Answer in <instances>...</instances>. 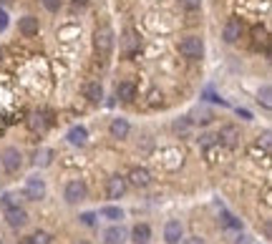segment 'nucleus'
Here are the masks:
<instances>
[{
    "mask_svg": "<svg viewBox=\"0 0 272 244\" xmlns=\"http://www.w3.org/2000/svg\"><path fill=\"white\" fill-rule=\"evenodd\" d=\"M33 164H36V166H43V169L51 166V164H53V151H51V149H38V151L33 154Z\"/></svg>",
    "mask_w": 272,
    "mask_h": 244,
    "instance_id": "nucleus-19",
    "label": "nucleus"
},
{
    "mask_svg": "<svg viewBox=\"0 0 272 244\" xmlns=\"http://www.w3.org/2000/svg\"><path fill=\"white\" fill-rule=\"evenodd\" d=\"M101 217H106L109 222H121V219H124V212H121L119 206H111V204H109V206L101 209Z\"/></svg>",
    "mask_w": 272,
    "mask_h": 244,
    "instance_id": "nucleus-20",
    "label": "nucleus"
},
{
    "mask_svg": "<svg viewBox=\"0 0 272 244\" xmlns=\"http://www.w3.org/2000/svg\"><path fill=\"white\" fill-rule=\"evenodd\" d=\"M240 36H242V23H240L237 18L227 20V25H224V30H222L224 43H237V41H240Z\"/></svg>",
    "mask_w": 272,
    "mask_h": 244,
    "instance_id": "nucleus-11",
    "label": "nucleus"
},
{
    "mask_svg": "<svg viewBox=\"0 0 272 244\" xmlns=\"http://www.w3.org/2000/svg\"><path fill=\"white\" fill-rule=\"evenodd\" d=\"M124 48H126V51H134V48H136V36L131 33V30L124 36Z\"/></svg>",
    "mask_w": 272,
    "mask_h": 244,
    "instance_id": "nucleus-29",
    "label": "nucleus"
},
{
    "mask_svg": "<svg viewBox=\"0 0 272 244\" xmlns=\"http://www.w3.org/2000/svg\"><path fill=\"white\" fill-rule=\"evenodd\" d=\"M0 63H3V48H0Z\"/></svg>",
    "mask_w": 272,
    "mask_h": 244,
    "instance_id": "nucleus-35",
    "label": "nucleus"
},
{
    "mask_svg": "<svg viewBox=\"0 0 272 244\" xmlns=\"http://www.w3.org/2000/svg\"><path fill=\"white\" fill-rule=\"evenodd\" d=\"M93 48H96V53L98 56H109L111 51H114V30L111 28H98L96 33H93Z\"/></svg>",
    "mask_w": 272,
    "mask_h": 244,
    "instance_id": "nucleus-2",
    "label": "nucleus"
},
{
    "mask_svg": "<svg viewBox=\"0 0 272 244\" xmlns=\"http://www.w3.org/2000/svg\"><path fill=\"white\" fill-rule=\"evenodd\" d=\"M129 131H131V126H129V121L126 119H114L111 121V126H109V133L114 136V138H126L129 136Z\"/></svg>",
    "mask_w": 272,
    "mask_h": 244,
    "instance_id": "nucleus-13",
    "label": "nucleus"
},
{
    "mask_svg": "<svg viewBox=\"0 0 272 244\" xmlns=\"http://www.w3.org/2000/svg\"><path fill=\"white\" fill-rule=\"evenodd\" d=\"M0 3H3V5H5V3H10V0H0Z\"/></svg>",
    "mask_w": 272,
    "mask_h": 244,
    "instance_id": "nucleus-36",
    "label": "nucleus"
},
{
    "mask_svg": "<svg viewBox=\"0 0 272 244\" xmlns=\"http://www.w3.org/2000/svg\"><path fill=\"white\" fill-rule=\"evenodd\" d=\"M76 3H81V5H86V3H91V0H76Z\"/></svg>",
    "mask_w": 272,
    "mask_h": 244,
    "instance_id": "nucleus-34",
    "label": "nucleus"
},
{
    "mask_svg": "<svg viewBox=\"0 0 272 244\" xmlns=\"http://www.w3.org/2000/svg\"><path fill=\"white\" fill-rule=\"evenodd\" d=\"M0 161H3V169H5L8 174H15V171H20V166H23V154H20L15 146H8V149H3Z\"/></svg>",
    "mask_w": 272,
    "mask_h": 244,
    "instance_id": "nucleus-3",
    "label": "nucleus"
},
{
    "mask_svg": "<svg viewBox=\"0 0 272 244\" xmlns=\"http://www.w3.org/2000/svg\"><path fill=\"white\" fill-rule=\"evenodd\" d=\"M179 5H182L184 10L194 13V10H199V8H202V0H179Z\"/></svg>",
    "mask_w": 272,
    "mask_h": 244,
    "instance_id": "nucleus-27",
    "label": "nucleus"
},
{
    "mask_svg": "<svg viewBox=\"0 0 272 244\" xmlns=\"http://www.w3.org/2000/svg\"><path fill=\"white\" fill-rule=\"evenodd\" d=\"M184 244H204V239H202V237H187V239H184Z\"/></svg>",
    "mask_w": 272,
    "mask_h": 244,
    "instance_id": "nucleus-32",
    "label": "nucleus"
},
{
    "mask_svg": "<svg viewBox=\"0 0 272 244\" xmlns=\"http://www.w3.org/2000/svg\"><path fill=\"white\" fill-rule=\"evenodd\" d=\"M126 189H129V182H126V177H111L109 184H106V196L109 199H121L124 194H126Z\"/></svg>",
    "mask_w": 272,
    "mask_h": 244,
    "instance_id": "nucleus-6",
    "label": "nucleus"
},
{
    "mask_svg": "<svg viewBox=\"0 0 272 244\" xmlns=\"http://www.w3.org/2000/svg\"><path fill=\"white\" fill-rule=\"evenodd\" d=\"M164 239L166 244H179V239H184V227L179 219H169L164 227Z\"/></svg>",
    "mask_w": 272,
    "mask_h": 244,
    "instance_id": "nucleus-9",
    "label": "nucleus"
},
{
    "mask_svg": "<svg viewBox=\"0 0 272 244\" xmlns=\"http://www.w3.org/2000/svg\"><path fill=\"white\" fill-rule=\"evenodd\" d=\"M5 222H8L13 229H20V227L28 224V212H25L23 206H10V209H5Z\"/></svg>",
    "mask_w": 272,
    "mask_h": 244,
    "instance_id": "nucleus-7",
    "label": "nucleus"
},
{
    "mask_svg": "<svg viewBox=\"0 0 272 244\" xmlns=\"http://www.w3.org/2000/svg\"><path fill=\"white\" fill-rule=\"evenodd\" d=\"M28 126H30L33 131H46V128H48V123L43 121V116H38V114H36V116H30Z\"/></svg>",
    "mask_w": 272,
    "mask_h": 244,
    "instance_id": "nucleus-23",
    "label": "nucleus"
},
{
    "mask_svg": "<svg viewBox=\"0 0 272 244\" xmlns=\"http://www.w3.org/2000/svg\"><path fill=\"white\" fill-rule=\"evenodd\" d=\"M116 96L121 98V101H134L136 96V86L131 81H121L119 86H116Z\"/></svg>",
    "mask_w": 272,
    "mask_h": 244,
    "instance_id": "nucleus-17",
    "label": "nucleus"
},
{
    "mask_svg": "<svg viewBox=\"0 0 272 244\" xmlns=\"http://www.w3.org/2000/svg\"><path fill=\"white\" fill-rule=\"evenodd\" d=\"M43 8L51 10V13H56V10L61 8V0H43Z\"/></svg>",
    "mask_w": 272,
    "mask_h": 244,
    "instance_id": "nucleus-30",
    "label": "nucleus"
},
{
    "mask_svg": "<svg viewBox=\"0 0 272 244\" xmlns=\"http://www.w3.org/2000/svg\"><path fill=\"white\" fill-rule=\"evenodd\" d=\"M222 144H227V146H237V138H240V133H237V128L234 126H224L222 131H219V136H217Z\"/></svg>",
    "mask_w": 272,
    "mask_h": 244,
    "instance_id": "nucleus-18",
    "label": "nucleus"
},
{
    "mask_svg": "<svg viewBox=\"0 0 272 244\" xmlns=\"http://www.w3.org/2000/svg\"><path fill=\"white\" fill-rule=\"evenodd\" d=\"M131 239H134V244H149V239H151L149 224H136L131 229Z\"/></svg>",
    "mask_w": 272,
    "mask_h": 244,
    "instance_id": "nucleus-16",
    "label": "nucleus"
},
{
    "mask_svg": "<svg viewBox=\"0 0 272 244\" xmlns=\"http://www.w3.org/2000/svg\"><path fill=\"white\" fill-rule=\"evenodd\" d=\"M214 144H219V138H217L214 133H204L202 138H199V146H202V149H209V146H214Z\"/></svg>",
    "mask_w": 272,
    "mask_h": 244,
    "instance_id": "nucleus-26",
    "label": "nucleus"
},
{
    "mask_svg": "<svg viewBox=\"0 0 272 244\" xmlns=\"http://www.w3.org/2000/svg\"><path fill=\"white\" fill-rule=\"evenodd\" d=\"M270 131H265V133H262V146H265V149H267V151H270Z\"/></svg>",
    "mask_w": 272,
    "mask_h": 244,
    "instance_id": "nucleus-31",
    "label": "nucleus"
},
{
    "mask_svg": "<svg viewBox=\"0 0 272 244\" xmlns=\"http://www.w3.org/2000/svg\"><path fill=\"white\" fill-rule=\"evenodd\" d=\"M66 138H68V144H73V146H83L88 141V131L83 126H73L66 133Z\"/></svg>",
    "mask_w": 272,
    "mask_h": 244,
    "instance_id": "nucleus-15",
    "label": "nucleus"
},
{
    "mask_svg": "<svg viewBox=\"0 0 272 244\" xmlns=\"http://www.w3.org/2000/svg\"><path fill=\"white\" fill-rule=\"evenodd\" d=\"M30 244H51V234L48 232H36L30 237Z\"/></svg>",
    "mask_w": 272,
    "mask_h": 244,
    "instance_id": "nucleus-25",
    "label": "nucleus"
},
{
    "mask_svg": "<svg viewBox=\"0 0 272 244\" xmlns=\"http://www.w3.org/2000/svg\"><path fill=\"white\" fill-rule=\"evenodd\" d=\"M179 53H182L184 58H192V61L202 58V53H204L202 38H199V36H187V38H182V41H179Z\"/></svg>",
    "mask_w": 272,
    "mask_h": 244,
    "instance_id": "nucleus-1",
    "label": "nucleus"
},
{
    "mask_svg": "<svg viewBox=\"0 0 272 244\" xmlns=\"http://www.w3.org/2000/svg\"><path fill=\"white\" fill-rule=\"evenodd\" d=\"M18 30H20L25 38H33V36H38L41 23H38V18H36V15H25V18H20V20H18Z\"/></svg>",
    "mask_w": 272,
    "mask_h": 244,
    "instance_id": "nucleus-10",
    "label": "nucleus"
},
{
    "mask_svg": "<svg viewBox=\"0 0 272 244\" xmlns=\"http://www.w3.org/2000/svg\"><path fill=\"white\" fill-rule=\"evenodd\" d=\"M126 182L131 184V186H136V189H146V186L151 184V171L144 169V166H134V169L129 171Z\"/></svg>",
    "mask_w": 272,
    "mask_h": 244,
    "instance_id": "nucleus-8",
    "label": "nucleus"
},
{
    "mask_svg": "<svg viewBox=\"0 0 272 244\" xmlns=\"http://www.w3.org/2000/svg\"><path fill=\"white\" fill-rule=\"evenodd\" d=\"M0 244H3V242H0Z\"/></svg>",
    "mask_w": 272,
    "mask_h": 244,
    "instance_id": "nucleus-38",
    "label": "nucleus"
},
{
    "mask_svg": "<svg viewBox=\"0 0 272 244\" xmlns=\"http://www.w3.org/2000/svg\"><path fill=\"white\" fill-rule=\"evenodd\" d=\"M20 196H15V194H5L3 196V209H10V206H20Z\"/></svg>",
    "mask_w": 272,
    "mask_h": 244,
    "instance_id": "nucleus-24",
    "label": "nucleus"
},
{
    "mask_svg": "<svg viewBox=\"0 0 272 244\" xmlns=\"http://www.w3.org/2000/svg\"><path fill=\"white\" fill-rule=\"evenodd\" d=\"M5 25H8V15L0 10V30H5Z\"/></svg>",
    "mask_w": 272,
    "mask_h": 244,
    "instance_id": "nucleus-33",
    "label": "nucleus"
},
{
    "mask_svg": "<svg viewBox=\"0 0 272 244\" xmlns=\"http://www.w3.org/2000/svg\"><path fill=\"white\" fill-rule=\"evenodd\" d=\"M88 196V186L83 179H73V182L66 184V191H63V199H66L68 204H78V201H83Z\"/></svg>",
    "mask_w": 272,
    "mask_h": 244,
    "instance_id": "nucleus-4",
    "label": "nucleus"
},
{
    "mask_svg": "<svg viewBox=\"0 0 272 244\" xmlns=\"http://www.w3.org/2000/svg\"><path fill=\"white\" fill-rule=\"evenodd\" d=\"M46 182L41 179V177H28L25 179V189H23V194H25V199H30V201H41V199H46Z\"/></svg>",
    "mask_w": 272,
    "mask_h": 244,
    "instance_id": "nucleus-5",
    "label": "nucleus"
},
{
    "mask_svg": "<svg viewBox=\"0 0 272 244\" xmlns=\"http://www.w3.org/2000/svg\"><path fill=\"white\" fill-rule=\"evenodd\" d=\"M78 219H81L83 227H93V224H96V214H93V212H86V214H81Z\"/></svg>",
    "mask_w": 272,
    "mask_h": 244,
    "instance_id": "nucleus-28",
    "label": "nucleus"
},
{
    "mask_svg": "<svg viewBox=\"0 0 272 244\" xmlns=\"http://www.w3.org/2000/svg\"><path fill=\"white\" fill-rule=\"evenodd\" d=\"M124 242H126V229L114 222V227H109L104 232V244H124Z\"/></svg>",
    "mask_w": 272,
    "mask_h": 244,
    "instance_id": "nucleus-12",
    "label": "nucleus"
},
{
    "mask_svg": "<svg viewBox=\"0 0 272 244\" xmlns=\"http://www.w3.org/2000/svg\"><path fill=\"white\" fill-rule=\"evenodd\" d=\"M257 101H260L265 109H272V91H270V86H262V88H260V93H257Z\"/></svg>",
    "mask_w": 272,
    "mask_h": 244,
    "instance_id": "nucleus-22",
    "label": "nucleus"
},
{
    "mask_svg": "<svg viewBox=\"0 0 272 244\" xmlns=\"http://www.w3.org/2000/svg\"><path fill=\"white\" fill-rule=\"evenodd\" d=\"M76 244H88V242H76Z\"/></svg>",
    "mask_w": 272,
    "mask_h": 244,
    "instance_id": "nucleus-37",
    "label": "nucleus"
},
{
    "mask_svg": "<svg viewBox=\"0 0 272 244\" xmlns=\"http://www.w3.org/2000/svg\"><path fill=\"white\" fill-rule=\"evenodd\" d=\"M83 96H86L91 103H98V101L104 98V88H101V83H98V81H88L86 88H83Z\"/></svg>",
    "mask_w": 272,
    "mask_h": 244,
    "instance_id": "nucleus-14",
    "label": "nucleus"
},
{
    "mask_svg": "<svg viewBox=\"0 0 272 244\" xmlns=\"http://www.w3.org/2000/svg\"><path fill=\"white\" fill-rule=\"evenodd\" d=\"M222 227H224V229H229V232H240V229H242L240 219H234L232 214H224V217H222Z\"/></svg>",
    "mask_w": 272,
    "mask_h": 244,
    "instance_id": "nucleus-21",
    "label": "nucleus"
}]
</instances>
